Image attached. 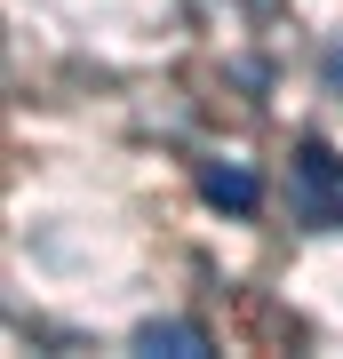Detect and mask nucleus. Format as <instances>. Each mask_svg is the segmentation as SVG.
Segmentation results:
<instances>
[{"label":"nucleus","mask_w":343,"mask_h":359,"mask_svg":"<svg viewBox=\"0 0 343 359\" xmlns=\"http://www.w3.org/2000/svg\"><path fill=\"white\" fill-rule=\"evenodd\" d=\"M295 216H304L311 231H335L343 224V160L335 152H319V144H304L295 152Z\"/></svg>","instance_id":"f257e3e1"},{"label":"nucleus","mask_w":343,"mask_h":359,"mask_svg":"<svg viewBox=\"0 0 343 359\" xmlns=\"http://www.w3.org/2000/svg\"><path fill=\"white\" fill-rule=\"evenodd\" d=\"M200 192L216 200V208H231V216H248V208L264 200V176L240 168V160H224V168H200Z\"/></svg>","instance_id":"f03ea898"},{"label":"nucleus","mask_w":343,"mask_h":359,"mask_svg":"<svg viewBox=\"0 0 343 359\" xmlns=\"http://www.w3.org/2000/svg\"><path fill=\"white\" fill-rule=\"evenodd\" d=\"M136 351H176V359H200V351H208V335L191 327V320H144V327H136Z\"/></svg>","instance_id":"7ed1b4c3"},{"label":"nucleus","mask_w":343,"mask_h":359,"mask_svg":"<svg viewBox=\"0 0 343 359\" xmlns=\"http://www.w3.org/2000/svg\"><path fill=\"white\" fill-rule=\"evenodd\" d=\"M319 72H328V88H335V104H343V40H335L328 56H319Z\"/></svg>","instance_id":"20e7f679"}]
</instances>
